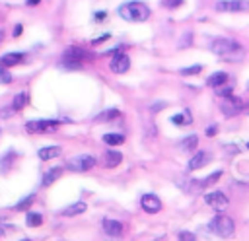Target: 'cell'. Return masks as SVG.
<instances>
[{
	"instance_id": "obj_1",
	"label": "cell",
	"mask_w": 249,
	"mask_h": 241,
	"mask_svg": "<svg viewBox=\"0 0 249 241\" xmlns=\"http://www.w3.org/2000/svg\"><path fill=\"white\" fill-rule=\"evenodd\" d=\"M210 49H212V52L216 56H220L222 60H228V62L241 60L245 56V49L235 39H226V37L214 39L212 45H210Z\"/></svg>"
},
{
	"instance_id": "obj_2",
	"label": "cell",
	"mask_w": 249,
	"mask_h": 241,
	"mask_svg": "<svg viewBox=\"0 0 249 241\" xmlns=\"http://www.w3.org/2000/svg\"><path fill=\"white\" fill-rule=\"evenodd\" d=\"M119 16L123 19H126V21L140 23V21H146L150 17V8L144 2L132 0V2H126V4L119 6Z\"/></svg>"
},
{
	"instance_id": "obj_3",
	"label": "cell",
	"mask_w": 249,
	"mask_h": 241,
	"mask_svg": "<svg viewBox=\"0 0 249 241\" xmlns=\"http://www.w3.org/2000/svg\"><path fill=\"white\" fill-rule=\"evenodd\" d=\"M210 229L212 233H216L218 237H231L233 231H235V224L230 216L226 214H218L210 220Z\"/></svg>"
},
{
	"instance_id": "obj_4",
	"label": "cell",
	"mask_w": 249,
	"mask_h": 241,
	"mask_svg": "<svg viewBox=\"0 0 249 241\" xmlns=\"http://www.w3.org/2000/svg\"><path fill=\"white\" fill-rule=\"evenodd\" d=\"M60 122L62 120H54V119H37V120H29L25 124V130L29 134H49L54 132Z\"/></svg>"
},
{
	"instance_id": "obj_5",
	"label": "cell",
	"mask_w": 249,
	"mask_h": 241,
	"mask_svg": "<svg viewBox=\"0 0 249 241\" xmlns=\"http://www.w3.org/2000/svg\"><path fill=\"white\" fill-rule=\"evenodd\" d=\"M88 58L86 51L80 47H68L62 54V66L64 68H80L82 62Z\"/></svg>"
},
{
	"instance_id": "obj_6",
	"label": "cell",
	"mask_w": 249,
	"mask_h": 241,
	"mask_svg": "<svg viewBox=\"0 0 249 241\" xmlns=\"http://www.w3.org/2000/svg\"><path fill=\"white\" fill-rule=\"evenodd\" d=\"M95 157L89 155V154H80V155H74L68 159L66 167L70 171H78V173H84V171H89L91 167H95Z\"/></svg>"
},
{
	"instance_id": "obj_7",
	"label": "cell",
	"mask_w": 249,
	"mask_h": 241,
	"mask_svg": "<svg viewBox=\"0 0 249 241\" xmlns=\"http://www.w3.org/2000/svg\"><path fill=\"white\" fill-rule=\"evenodd\" d=\"M220 109H222V113L226 117H235V115H239L243 111V101L239 97H235V95H228V97L222 99Z\"/></svg>"
},
{
	"instance_id": "obj_8",
	"label": "cell",
	"mask_w": 249,
	"mask_h": 241,
	"mask_svg": "<svg viewBox=\"0 0 249 241\" xmlns=\"http://www.w3.org/2000/svg\"><path fill=\"white\" fill-rule=\"evenodd\" d=\"M216 10L224 12V14L245 12V10H249V0H220V2H216Z\"/></svg>"
},
{
	"instance_id": "obj_9",
	"label": "cell",
	"mask_w": 249,
	"mask_h": 241,
	"mask_svg": "<svg viewBox=\"0 0 249 241\" xmlns=\"http://www.w3.org/2000/svg\"><path fill=\"white\" fill-rule=\"evenodd\" d=\"M111 70L115 74H124L128 68H130V58L124 54V52H119V49H115L111 52V62H109Z\"/></svg>"
},
{
	"instance_id": "obj_10",
	"label": "cell",
	"mask_w": 249,
	"mask_h": 241,
	"mask_svg": "<svg viewBox=\"0 0 249 241\" xmlns=\"http://www.w3.org/2000/svg\"><path fill=\"white\" fill-rule=\"evenodd\" d=\"M204 202L210 206V208H214L216 212H222V210H226L228 208V196L224 194V192H220V190H212V192H208L206 196H204Z\"/></svg>"
},
{
	"instance_id": "obj_11",
	"label": "cell",
	"mask_w": 249,
	"mask_h": 241,
	"mask_svg": "<svg viewBox=\"0 0 249 241\" xmlns=\"http://www.w3.org/2000/svg\"><path fill=\"white\" fill-rule=\"evenodd\" d=\"M140 206H142L144 212L156 214V212L161 210V200H160L156 194H144V196L140 198Z\"/></svg>"
},
{
	"instance_id": "obj_12",
	"label": "cell",
	"mask_w": 249,
	"mask_h": 241,
	"mask_svg": "<svg viewBox=\"0 0 249 241\" xmlns=\"http://www.w3.org/2000/svg\"><path fill=\"white\" fill-rule=\"evenodd\" d=\"M103 231H105L109 237H121L123 231H124V225H123L119 220L105 218V220H103Z\"/></svg>"
},
{
	"instance_id": "obj_13",
	"label": "cell",
	"mask_w": 249,
	"mask_h": 241,
	"mask_svg": "<svg viewBox=\"0 0 249 241\" xmlns=\"http://www.w3.org/2000/svg\"><path fill=\"white\" fill-rule=\"evenodd\" d=\"M210 161V154L206 152V150H202V152H196L191 159H189V171H195V169H200V167H204L206 163Z\"/></svg>"
},
{
	"instance_id": "obj_14",
	"label": "cell",
	"mask_w": 249,
	"mask_h": 241,
	"mask_svg": "<svg viewBox=\"0 0 249 241\" xmlns=\"http://www.w3.org/2000/svg\"><path fill=\"white\" fill-rule=\"evenodd\" d=\"M23 58H25V54H23V52H6V54H2V56H0V64H2L4 68H12V66L21 64V62H23Z\"/></svg>"
},
{
	"instance_id": "obj_15",
	"label": "cell",
	"mask_w": 249,
	"mask_h": 241,
	"mask_svg": "<svg viewBox=\"0 0 249 241\" xmlns=\"http://www.w3.org/2000/svg\"><path fill=\"white\" fill-rule=\"evenodd\" d=\"M60 152H62L60 146H45V148H41V150L37 152V155H39V159L49 161V159H53V157H58Z\"/></svg>"
},
{
	"instance_id": "obj_16",
	"label": "cell",
	"mask_w": 249,
	"mask_h": 241,
	"mask_svg": "<svg viewBox=\"0 0 249 241\" xmlns=\"http://www.w3.org/2000/svg\"><path fill=\"white\" fill-rule=\"evenodd\" d=\"M226 82H228V74H226V72H214V74H210V76H208L206 86H210V87L218 89V87H222Z\"/></svg>"
},
{
	"instance_id": "obj_17",
	"label": "cell",
	"mask_w": 249,
	"mask_h": 241,
	"mask_svg": "<svg viewBox=\"0 0 249 241\" xmlns=\"http://www.w3.org/2000/svg\"><path fill=\"white\" fill-rule=\"evenodd\" d=\"M105 167H109V169H113V167H117L121 161H123V154L121 152H117V150H107L105 152Z\"/></svg>"
},
{
	"instance_id": "obj_18",
	"label": "cell",
	"mask_w": 249,
	"mask_h": 241,
	"mask_svg": "<svg viewBox=\"0 0 249 241\" xmlns=\"http://www.w3.org/2000/svg\"><path fill=\"white\" fill-rule=\"evenodd\" d=\"M119 119H121V111L119 109H107V111H103V113H99L95 117L97 122H113V120H119Z\"/></svg>"
},
{
	"instance_id": "obj_19",
	"label": "cell",
	"mask_w": 249,
	"mask_h": 241,
	"mask_svg": "<svg viewBox=\"0 0 249 241\" xmlns=\"http://www.w3.org/2000/svg\"><path fill=\"white\" fill-rule=\"evenodd\" d=\"M60 175H62V167H53V169H49V171L43 175L41 185H43V187H49V185H53L56 179H60Z\"/></svg>"
},
{
	"instance_id": "obj_20",
	"label": "cell",
	"mask_w": 249,
	"mask_h": 241,
	"mask_svg": "<svg viewBox=\"0 0 249 241\" xmlns=\"http://www.w3.org/2000/svg\"><path fill=\"white\" fill-rule=\"evenodd\" d=\"M220 177H222V171L218 169V171H214V173H210V175H208L206 179H202V181H193V183H195V187H196L195 190H198V189H206V187H210V185H214V183H216V181H218Z\"/></svg>"
},
{
	"instance_id": "obj_21",
	"label": "cell",
	"mask_w": 249,
	"mask_h": 241,
	"mask_svg": "<svg viewBox=\"0 0 249 241\" xmlns=\"http://www.w3.org/2000/svg\"><path fill=\"white\" fill-rule=\"evenodd\" d=\"M86 202H74V204H70V206H66L64 210H62V216H66V218H70V216H78V214H84L86 212Z\"/></svg>"
},
{
	"instance_id": "obj_22",
	"label": "cell",
	"mask_w": 249,
	"mask_h": 241,
	"mask_svg": "<svg viewBox=\"0 0 249 241\" xmlns=\"http://www.w3.org/2000/svg\"><path fill=\"white\" fill-rule=\"evenodd\" d=\"M27 101H29V95H27L25 91H19V93L12 99V109H14V111H21V109L27 105Z\"/></svg>"
},
{
	"instance_id": "obj_23",
	"label": "cell",
	"mask_w": 249,
	"mask_h": 241,
	"mask_svg": "<svg viewBox=\"0 0 249 241\" xmlns=\"http://www.w3.org/2000/svg\"><path fill=\"white\" fill-rule=\"evenodd\" d=\"M196 146H198V136H196V134L187 136V138H185V140H181V144H179V148H181L183 152H193Z\"/></svg>"
},
{
	"instance_id": "obj_24",
	"label": "cell",
	"mask_w": 249,
	"mask_h": 241,
	"mask_svg": "<svg viewBox=\"0 0 249 241\" xmlns=\"http://www.w3.org/2000/svg\"><path fill=\"white\" fill-rule=\"evenodd\" d=\"M103 142L107 146H121L124 142V134H119V132H109L103 136Z\"/></svg>"
},
{
	"instance_id": "obj_25",
	"label": "cell",
	"mask_w": 249,
	"mask_h": 241,
	"mask_svg": "<svg viewBox=\"0 0 249 241\" xmlns=\"http://www.w3.org/2000/svg\"><path fill=\"white\" fill-rule=\"evenodd\" d=\"M18 159V154L14 152V150H10L8 154H4L2 157H0V167H2V171H6V169H10L12 165H14V161Z\"/></svg>"
},
{
	"instance_id": "obj_26",
	"label": "cell",
	"mask_w": 249,
	"mask_h": 241,
	"mask_svg": "<svg viewBox=\"0 0 249 241\" xmlns=\"http://www.w3.org/2000/svg\"><path fill=\"white\" fill-rule=\"evenodd\" d=\"M171 122H173L175 126H185V124H191V115H189V111H183V113L173 115V117H171Z\"/></svg>"
},
{
	"instance_id": "obj_27",
	"label": "cell",
	"mask_w": 249,
	"mask_h": 241,
	"mask_svg": "<svg viewBox=\"0 0 249 241\" xmlns=\"http://www.w3.org/2000/svg\"><path fill=\"white\" fill-rule=\"evenodd\" d=\"M25 224H27L29 227H39V225L43 224V216H41L39 212H27V216H25Z\"/></svg>"
},
{
	"instance_id": "obj_28",
	"label": "cell",
	"mask_w": 249,
	"mask_h": 241,
	"mask_svg": "<svg viewBox=\"0 0 249 241\" xmlns=\"http://www.w3.org/2000/svg\"><path fill=\"white\" fill-rule=\"evenodd\" d=\"M33 200H35V194H29V196L21 198V200H19V202H18L14 208H16V210H19V212H21V210H27V208L33 204Z\"/></svg>"
},
{
	"instance_id": "obj_29",
	"label": "cell",
	"mask_w": 249,
	"mask_h": 241,
	"mask_svg": "<svg viewBox=\"0 0 249 241\" xmlns=\"http://www.w3.org/2000/svg\"><path fill=\"white\" fill-rule=\"evenodd\" d=\"M202 70V66L200 64H195V66H189V68H181V74L183 76H195V74H198Z\"/></svg>"
},
{
	"instance_id": "obj_30",
	"label": "cell",
	"mask_w": 249,
	"mask_h": 241,
	"mask_svg": "<svg viewBox=\"0 0 249 241\" xmlns=\"http://www.w3.org/2000/svg\"><path fill=\"white\" fill-rule=\"evenodd\" d=\"M12 82V74L8 72V68L0 66V84H10Z\"/></svg>"
},
{
	"instance_id": "obj_31",
	"label": "cell",
	"mask_w": 249,
	"mask_h": 241,
	"mask_svg": "<svg viewBox=\"0 0 249 241\" xmlns=\"http://www.w3.org/2000/svg\"><path fill=\"white\" fill-rule=\"evenodd\" d=\"M163 6H165V8H171V10H175V8L183 6V0H163Z\"/></svg>"
},
{
	"instance_id": "obj_32",
	"label": "cell",
	"mask_w": 249,
	"mask_h": 241,
	"mask_svg": "<svg viewBox=\"0 0 249 241\" xmlns=\"http://www.w3.org/2000/svg\"><path fill=\"white\" fill-rule=\"evenodd\" d=\"M179 241H196V239H195V235L191 231H181L179 233Z\"/></svg>"
},
{
	"instance_id": "obj_33",
	"label": "cell",
	"mask_w": 249,
	"mask_h": 241,
	"mask_svg": "<svg viewBox=\"0 0 249 241\" xmlns=\"http://www.w3.org/2000/svg\"><path fill=\"white\" fill-rule=\"evenodd\" d=\"M12 229H14V225H10V224H6V222H0V237H2L4 233L12 231Z\"/></svg>"
},
{
	"instance_id": "obj_34",
	"label": "cell",
	"mask_w": 249,
	"mask_h": 241,
	"mask_svg": "<svg viewBox=\"0 0 249 241\" xmlns=\"http://www.w3.org/2000/svg\"><path fill=\"white\" fill-rule=\"evenodd\" d=\"M216 93H218V95H224V97L233 95V93H231V87H228V86H226V87H218V89H216Z\"/></svg>"
},
{
	"instance_id": "obj_35",
	"label": "cell",
	"mask_w": 249,
	"mask_h": 241,
	"mask_svg": "<svg viewBox=\"0 0 249 241\" xmlns=\"http://www.w3.org/2000/svg\"><path fill=\"white\" fill-rule=\"evenodd\" d=\"M21 31H23V25H21V23H18V25H14L12 35H14V37H19V35H21Z\"/></svg>"
},
{
	"instance_id": "obj_36",
	"label": "cell",
	"mask_w": 249,
	"mask_h": 241,
	"mask_svg": "<svg viewBox=\"0 0 249 241\" xmlns=\"http://www.w3.org/2000/svg\"><path fill=\"white\" fill-rule=\"evenodd\" d=\"M105 17H107V14H105V12H97V14L93 16V19H95V21H103Z\"/></svg>"
},
{
	"instance_id": "obj_37",
	"label": "cell",
	"mask_w": 249,
	"mask_h": 241,
	"mask_svg": "<svg viewBox=\"0 0 249 241\" xmlns=\"http://www.w3.org/2000/svg\"><path fill=\"white\" fill-rule=\"evenodd\" d=\"M105 39H109V35H101V37H97V39H93L91 43H93V45H99V43H101V41H105Z\"/></svg>"
},
{
	"instance_id": "obj_38",
	"label": "cell",
	"mask_w": 249,
	"mask_h": 241,
	"mask_svg": "<svg viewBox=\"0 0 249 241\" xmlns=\"http://www.w3.org/2000/svg\"><path fill=\"white\" fill-rule=\"evenodd\" d=\"M206 134H208V136H214V134H216V126H208Z\"/></svg>"
},
{
	"instance_id": "obj_39",
	"label": "cell",
	"mask_w": 249,
	"mask_h": 241,
	"mask_svg": "<svg viewBox=\"0 0 249 241\" xmlns=\"http://www.w3.org/2000/svg\"><path fill=\"white\" fill-rule=\"evenodd\" d=\"M39 2H41V0H25V4H27V6H37Z\"/></svg>"
},
{
	"instance_id": "obj_40",
	"label": "cell",
	"mask_w": 249,
	"mask_h": 241,
	"mask_svg": "<svg viewBox=\"0 0 249 241\" xmlns=\"http://www.w3.org/2000/svg\"><path fill=\"white\" fill-rule=\"evenodd\" d=\"M21 241H31V239H21Z\"/></svg>"
},
{
	"instance_id": "obj_41",
	"label": "cell",
	"mask_w": 249,
	"mask_h": 241,
	"mask_svg": "<svg viewBox=\"0 0 249 241\" xmlns=\"http://www.w3.org/2000/svg\"><path fill=\"white\" fill-rule=\"evenodd\" d=\"M0 39H2V31H0Z\"/></svg>"
},
{
	"instance_id": "obj_42",
	"label": "cell",
	"mask_w": 249,
	"mask_h": 241,
	"mask_svg": "<svg viewBox=\"0 0 249 241\" xmlns=\"http://www.w3.org/2000/svg\"><path fill=\"white\" fill-rule=\"evenodd\" d=\"M247 89H249V84H247Z\"/></svg>"
},
{
	"instance_id": "obj_43",
	"label": "cell",
	"mask_w": 249,
	"mask_h": 241,
	"mask_svg": "<svg viewBox=\"0 0 249 241\" xmlns=\"http://www.w3.org/2000/svg\"><path fill=\"white\" fill-rule=\"evenodd\" d=\"M247 148H249V144H247Z\"/></svg>"
}]
</instances>
